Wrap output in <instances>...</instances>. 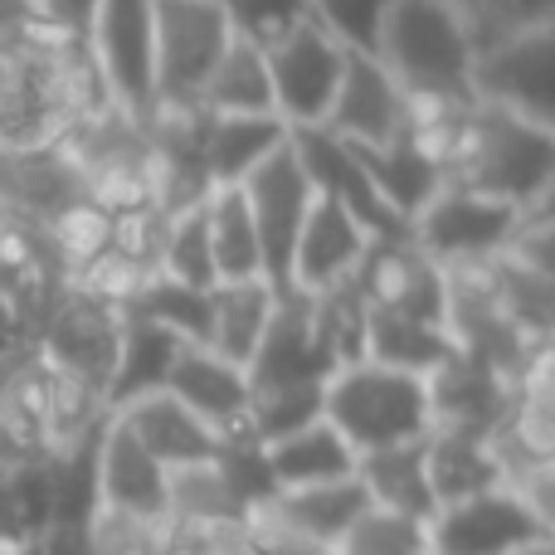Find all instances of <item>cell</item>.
Here are the masks:
<instances>
[{
	"label": "cell",
	"mask_w": 555,
	"mask_h": 555,
	"mask_svg": "<svg viewBox=\"0 0 555 555\" xmlns=\"http://www.w3.org/2000/svg\"><path fill=\"white\" fill-rule=\"evenodd\" d=\"M375 59L404 88V98H478V49L453 0H395L375 39Z\"/></svg>",
	"instance_id": "cell-1"
},
{
	"label": "cell",
	"mask_w": 555,
	"mask_h": 555,
	"mask_svg": "<svg viewBox=\"0 0 555 555\" xmlns=\"http://www.w3.org/2000/svg\"><path fill=\"white\" fill-rule=\"evenodd\" d=\"M322 420L361 453L414 443L429 434V385L395 365L351 361L336 365L322 385Z\"/></svg>",
	"instance_id": "cell-2"
},
{
	"label": "cell",
	"mask_w": 555,
	"mask_h": 555,
	"mask_svg": "<svg viewBox=\"0 0 555 555\" xmlns=\"http://www.w3.org/2000/svg\"><path fill=\"white\" fill-rule=\"evenodd\" d=\"M551 171H555V127H541L531 117H517L507 107H492L478 98L468 127V152H463V166L453 181L527 215V205L541 195Z\"/></svg>",
	"instance_id": "cell-3"
},
{
	"label": "cell",
	"mask_w": 555,
	"mask_h": 555,
	"mask_svg": "<svg viewBox=\"0 0 555 555\" xmlns=\"http://www.w3.org/2000/svg\"><path fill=\"white\" fill-rule=\"evenodd\" d=\"M521 230V215L473 185L443 181L420 215L410 220V240L429 254L439 269H468L492 254H507Z\"/></svg>",
	"instance_id": "cell-4"
},
{
	"label": "cell",
	"mask_w": 555,
	"mask_h": 555,
	"mask_svg": "<svg viewBox=\"0 0 555 555\" xmlns=\"http://www.w3.org/2000/svg\"><path fill=\"white\" fill-rule=\"evenodd\" d=\"M83 44L98 78H103L107 103L127 117H146V107L156 98V5L152 0H98Z\"/></svg>",
	"instance_id": "cell-5"
},
{
	"label": "cell",
	"mask_w": 555,
	"mask_h": 555,
	"mask_svg": "<svg viewBox=\"0 0 555 555\" xmlns=\"http://www.w3.org/2000/svg\"><path fill=\"white\" fill-rule=\"evenodd\" d=\"M240 191H244V201H249L254 234H259L263 278L273 283V293H287L297 234H302V220L317 201L312 181H307V171H302V156H297V146H293V132H287V142L278 146V152H269L244 176Z\"/></svg>",
	"instance_id": "cell-6"
},
{
	"label": "cell",
	"mask_w": 555,
	"mask_h": 555,
	"mask_svg": "<svg viewBox=\"0 0 555 555\" xmlns=\"http://www.w3.org/2000/svg\"><path fill=\"white\" fill-rule=\"evenodd\" d=\"M117 341H122V307L98 302V297L64 287L39 326V361L54 365L74 385L93 390L107 404V380H113Z\"/></svg>",
	"instance_id": "cell-7"
},
{
	"label": "cell",
	"mask_w": 555,
	"mask_h": 555,
	"mask_svg": "<svg viewBox=\"0 0 555 555\" xmlns=\"http://www.w3.org/2000/svg\"><path fill=\"white\" fill-rule=\"evenodd\" d=\"M156 5V98L152 103H195L234 39L215 0H152Z\"/></svg>",
	"instance_id": "cell-8"
},
{
	"label": "cell",
	"mask_w": 555,
	"mask_h": 555,
	"mask_svg": "<svg viewBox=\"0 0 555 555\" xmlns=\"http://www.w3.org/2000/svg\"><path fill=\"white\" fill-rule=\"evenodd\" d=\"M263 64H269V83H273V113L287 122V132L322 127L326 107L336 98V83H341L346 44H336L317 20H307L293 35L263 44Z\"/></svg>",
	"instance_id": "cell-9"
},
{
	"label": "cell",
	"mask_w": 555,
	"mask_h": 555,
	"mask_svg": "<svg viewBox=\"0 0 555 555\" xmlns=\"http://www.w3.org/2000/svg\"><path fill=\"white\" fill-rule=\"evenodd\" d=\"M473 93L541 127H555V20L482 49L473 64Z\"/></svg>",
	"instance_id": "cell-10"
},
{
	"label": "cell",
	"mask_w": 555,
	"mask_h": 555,
	"mask_svg": "<svg viewBox=\"0 0 555 555\" xmlns=\"http://www.w3.org/2000/svg\"><path fill=\"white\" fill-rule=\"evenodd\" d=\"M351 283L361 287L371 312L434 326H443L449 317V269H439L414 240H371Z\"/></svg>",
	"instance_id": "cell-11"
},
{
	"label": "cell",
	"mask_w": 555,
	"mask_h": 555,
	"mask_svg": "<svg viewBox=\"0 0 555 555\" xmlns=\"http://www.w3.org/2000/svg\"><path fill=\"white\" fill-rule=\"evenodd\" d=\"M424 531H429L434 555H517L521 546L546 537L531 507L521 502V492L507 482L439 507L424 521Z\"/></svg>",
	"instance_id": "cell-12"
},
{
	"label": "cell",
	"mask_w": 555,
	"mask_h": 555,
	"mask_svg": "<svg viewBox=\"0 0 555 555\" xmlns=\"http://www.w3.org/2000/svg\"><path fill=\"white\" fill-rule=\"evenodd\" d=\"M488 443L498 453L507 488L555 459V341L537 346L531 361L521 365V375L512 380L507 395V414H502V424L492 429Z\"/></svg>",
	"instance_id": "cell-13"
},
{
	"label": "cell",
	"mask_w": 555,
	"mask_h": 555,
	"mask_svg": "<svg viewBox=\"0 0 555 555\" xmlns=\"http://www.w3.org/2000/svg\"><path fill=\"white\" fill-rule=\"evenodd\" d=\"M293 146H297V156H302V171H307V181H312V191L326 195L332 205H341L371 240H410V224L385 205L371 171H365L361 156L346 142H336L322 127H297Z\"/></svg>",
	"instance_id": "cell-14"
},
{
	"label": "cell",
	"mask_w": 555,
	"mask_h": 555,
	"mask_svg": "<svg viewBox=\"0 0 555 555\" xmlns=\"http://www.w3.org/2000/svg\"><path fill=\"white\" fill-rule=\"evenodd\" d=\"M404 117H410V98L380 68V59L346 49L341 83L326 107L322 132H332L346 146H390L404 137Z\"/></svg>",
	"instance_id": "cell-15"
},
{
	"label": "cell",
	"mask_w": 555,
	"mask_h": 555,
	"mask_svg": "<svg viewBox=\"0 0 555 555\" xmlns=\"http://www.w3.org/2000/svg\"><path fill=\"white\" fill-rule=\"evenodd\" d=\"M166 390L185 404L201 424H210L224 439H249V371L224 356H215L210 346L185 341L171 361V375H166Z\"/></svg>",
	"instance_id": "cell-16"
},
{
	"label": "cell",
	"mask_w": 555,
	"mask_h": 555,
	"mask_svg": "<svg viewBox=\"0 0 555 555\" xmlns=\"http://www.w3.org/2000/svg\"><path fill=\"white\" fill-rule=\"evenodd\" d=\"M336 371L332 351H326L322 332H317V312L307 293H278L273 322L263 332L259 351L249 361V390H278V385H326Z\"/></svg>",
	"instance_id": "cell-17"
},
{
	"label": "cell",
	"mask_w": 555,
	"mask_h": 555,
	"mask_svg": "<svg viewBox=\"0 0 555 555\" xmlns=\"http://www.w3.org/2000/svg\"><path fill=\"white\" fill-rule=\"evenodd\" d=\"M365 244H371V234H365L341 205L317 195L302 220V234H297L287 293H326V287L351 283L365 259Z\"/></svg>",
	"instance_id": "cell-18"
},
{
	"label": "cell",
	"mask_w": 555,
	"mask_h": 555,
	"mask_svg": "<svg viewBox=\"0 0 555 555\" xmlns=\"http://www.w3.org/2000/svg\"><path fill=\"white\" fill-rule=\"evenodd\" d=\"M429 385V429H453V434H478L492 439V429L507 414V395L512 385L498 371L468 361V356L453 351L439 371L424 375Z\"/></svg>",
	"instance_id": "cell-19"
},
{
	"label": "cell",
	"mask_w": 555,
	"mask_h": 555,
	"mask_svg": "<svg viewBox=\"0 0 555 555\" xmlns=\"http://www.w3.org/2000/svg\"><path fill=\"white\" fill-rule=\"evenodd\" d=\"M98 507L166 521V468L107 414L98 434Z\"/></svg>",
	"instance_id": "cell-20"
},
{
	"label": "cell",
	"mask_w": 555,
	"mask_h": 555,
	"mask_svg": "<svg viewBox=\"0 0 555 555\" xmlns=\"http://www.w3.org/2000/svg\"><path fill=\"white\" fill-rule=\"evenodd\" d=\"M113 420L122 424V429L132 434V439L142 443V449L152 453L166 473L185 468V463H205V459H215V453H220V434H215L210 424L195 420V414L185 410L171 390L142 395V400L113 410Z\"/></svg>",
	"instance_id": "cell-21"
},
{
	"label": "cell",
	"mask_w": 555,
	"mask_h": 555,
	"mask_svg": "<svg viewBox=\"0 0 555 555\" xmlns=\"http://www.w3.org/2000/svg\"><path fill=\"white\" fill-rule=\"evenodd\" d=\"M244 517H249V507L230 488L220 459L185 463V468L166 473V527L171 531H181V537H210V531L240 527Z\"/></svg>",
	"instance_id": "cell-22"
},
{
	"label": "cell",
	"mask_w": 555,
	"mask_h": 555,
	"mask_svg": "<svg viewBox=\"0 0 555 555\" xmlns=\"http://www.w3.org/2000/svg\"><path fill=\"white\" fill-rule=\"evenodd\" d=\"M356 482L365 488L371 507L390 512V517L429 521L434 512H439L434 488H429V468H424V439L361 453V459H356Z\"/></svg>",
	"instance_id": "cell-23"
},
{
	"label": "cell",
	"mask_w": 555,
	"mask_h": 555,
	"mask_svg": "<svg viewBox=\"0 0 555 555\" xmlns=\"http://www.w3.org/2000/svg\"><path fill=\"white\" fill-rule=\"evenodd\" d=\"M263 463L278 492L317 488V482H336L356 473V449L332 429L326 420H312L302 429L283 434V439L263 443Z\"/></svg>",
	"instance_id": "cell-24"
},
{
	"label": "cell",
	"mask_w": 555,
	"mask_h": 555,
	"mask_svg": "<svg viewBox=\"0 0 555 555\" xmlns=\"http://www.w3.org/2000/svg\"><path fill=\"white\" fill-rule=\"evenodd\" d=\"M278 293L263 278H244V283H215L210 287V332H205V346L224 361L244 365L249 371L254 351H259L263 332L273 322Z\"/></svg>",
	"instance_id": "cell-25"
},
{
	"label": "cell",
	"mask_w": 555,
	"mask_h": 555,
	"mask_svg": "<svg viewBox=\"0 0 555 555\" xmlns=\"http://www.w3.org/2000/svg\"><path fill=\"white\" fill-rule=\"evenodd\" d=\"M473 278L488 287V297L502 307L512 326L527 336L531 346H546L555 341V287L541 273H531L517 254H492L482 263H468Z\"/></svg>",
	"instance_id": "cell-26"
},
{
	"label": "cell",
	"mask_w": 555,
	"mask_h": 555,
	"mask_svg": "<svg viewBox=\"0 0 555 555\" xmlns=\"http://www.w3.org/2000/svg\"><path fill=\"white\" fill-rule=\"evenodd\" d=\"M181 346L185 341L176 332L146 322V317L122 312V341H117L113 380H107V414L142 400V395H152V390H166V375H171V361Z\"/></svg>",
	"instance_id": "cell-27"
},
{
	"label": "cell",
	"mask_w": 555,
	"mask_h": 555,
	"mask_svg": "<svg viewBox=\"0 0 555 555\" xmlns=\"http://www.w3.org/2000/svg\"><path fill=\"white\" fill-rule=\"evenodd\" d=\"M424 468H429V488H434V502H439V507L463 502V498H478V492L507 482L488 439H478V434H453V429L424 434Z\"/></svg>",
	"instance_id": "cell-28"
},
{
	"label": "cell",
	"mask_w": 555,
	"mask_h": 555,
	"mask_svg": "<svg viewBox=\"0 0 555 555\" xmlns=\"http://www.w3.org/2000/svg\"><path fill=\"white\" fill-rule=\"evenodd\" d=\"M287 142V127L278 117H205V137H201V166L205 181L215 185H244V176L263 162L269 152Z\"/></svg>",
	"instance_id": "cell-29"
},
{
	"label": "cell",
	"mask_w": 555,
	"mask_h": 555,
	"mask_svg": "<svg viewBox=\"0 0 555 555\" xmlns=\"http://www.w3.org/2000/svg\"><path fill=\"white\" fill-rule=\"evenodd\" d=\"M54 512V453L0 459V551L35 546Z\"/></svg>",
	"instance_id": "cell-30"
},
{
	"label": "cell",
	"mask_w": 555,
	"mask_h": 555,
	"mask_svg": "<svg viewBox=\"0 0 555 555\" xmlns=\"http://www.w3.org/2000/svg\"><path fill=\"white\" fill-rule=\"evenodd\" d=\"M195 103H201L205 113H220V117H278L263 49L234 35L230 44H224L220 64L210 68V78H205V88H201ZM278 122H283V117H278Z\"/></svg>",
	"instance_id": "cell-31"
},
{
	"label": "cell",
	"mask_w": 555,
	"mask_h": 555,
	"mask_svg": "<svg viewBox=\"0 0 555 555\" xmlns=\"http://www.w3.org/2000/svg\"><path fill=\"white\" fill-rule=\"evenodd\" d=\"M269 507L287 521V527H297L302 537H312V541H322V546L336 551V541H341L346 531L365 517V512H371V498H365V488L356 482V473H351V478L317 482V488L273 492Z\"/></svg>",
	"instance_id": "cell-32"
},
{
	"label": "cell",
	"mask_w": 555,
	"mask_h": 555,
	"mask_svg": "<svg viewBox=\"0 0 555 555\" xmlns=\"http://www.w3.org/2000/svg\"><path fill=\"white\" fill-rule=\"evenodd\" d=\"M205 234H210V259L215 283H244V278H263L259 234H254V215L240 185H215L205 195ZM269 283V278H263Z\"/></svg>",
	"instance_id": "cell-33"
},
{
	"label": "cell",
	"mask_w": 555,
	"mask_h": 555,
	"mask_svg": "<svg viewBox=\"0 0 555 555\" xmlns=\"http://www.w3.org/2000/svg\"><path fill=\"white\" fill-rule=\"evenodd\" d=\"M449 356H453L449 326L410 322V317H390V312H371V322H365L361 361L395 365V371H410V375H429V371H439Z\"/></svg>",
	"instance_id": "cell-34"
},
{
	"label": "cell",
	"mask_w": 555,
	"mask_h": 555,
	"mask_svg": "<svg viewBox=\"0 0 555 555\" xmlns=\"http://www.w3.org/2000/svg\"><path fill=\"white\" fill-rule=\"evenodd\" d=\"M351 152L361 156V166L371 171L375 191L385 195V205H390L404 224H410L414 215L429 205V195L443 185L439 176H434V166L414 152L410 137H400V142H390V146H351Z\"/></svg>",
	"instance_id": "cell-35"
},
{
	"label": "cell",
	"mask_w": 555,
	"mask_h": 555,
	"mask_svg": "<svg viewBox=\"0 0 555 555\" xmlns=\"http://www.w3.org/2000/svg\"><path fill=\"white\" fill-rule=\"evenodd\" d=\"M122 312L127 317H146V322L176 332L181 341H201L205 346V332H210V293H201V287H181V283H171V278H162V273L146 278Z\"/></svg>",
	"instance_id": "cell-36"
},
{
	"label": "cell",
	"mask_w": 555,
	"mask_h": 555,
	"mask_svg": "<svg viewBox=\"0 0 555 555\" xmlns=\"http://www.w3.org/2000/svg\"><path fill=\"white\" fill-rule=\"evenodd\" d=\"M156 273L171 278L181 287H215V259H210V234H205V201L191 210H176L166 220V244H162V263Z\"/></svg>",
	"instance_id": "cell-37"
},
{
	"label": "cell",
	"mask_w": 555,
	"mask_h": 555,
	"mask_svg": "<svg viewBox=\"0 0 555 555\" xmlns=\"http://www.w3.org/2000/svg\"><path fill=\"white\" fill-rule=\"evenodd\" d=\"M453 10H459L478 54L502 44V39L521 35V29H537L555 20V0H453Z\"/></svg>",
	"instance_id": "cell-38"
},
{
	"label": "cell",
	"mask_w": 555,
	"mask_h": 555,
	"mask_svg": "<svg viewBox=\"0 0 555 555\" xmlns=\"http://www.w3.org/2000/svg\"><path fill=\"white\" fill-rule=\"evenodd\" d=\"M322 420V385H278V390H254L249 404V439L273 443L302 424Z\"/></svg>",
	"instance_id": "cell-39"
},
{
	"label": "cell",
	"mask_w": 555,
	"mask_h": 555,
	"mask_svg": "<svg viewBox=\"0 0 555 555\" xmlns=\"http://www.w3.org/2000/svg\"><path fill=\"white\" fill-rule=\"evenodd\" d=\"M336 555H434V551H429L424 521L390 517V512L371 507L341 541H336Z\"/></svg>",
	"instance_id": "cell-40"
},
{
	"label": "cell",
	"mask_w": 555,
	"mask_h": 555,
	"mask_svg": "<svg viewBox=\"0 0 555 555\" xmlns=\"http://www.w3.org/2000/svg\"><path fill=\"white\" fill-rule=\"evenodd\" d=\"M230 20V29L249 44H273V39L293 35L297 25H307L312 15V0H215Z\"/></svg>",
	"instance_id": "cell-41"
},
{
	"label": "cell",
	"mask_w": 555,
	"mask_h": 555,
	"mask_svg": "<svg viewBox=\"0 0 555 555\" xmlns=\"http://www.w3.org/2000/svg\"><path fill=\"white\" fill-rule=\"evenodd\" d=\"M88 541H93V555H171L176 531L166 521H142L98 507L88 521Z\"/></svg>",
	"instance_id": "cell-42"
},
{
	"label": "cell",
	"mask_w": 555,
	"mask_h": 555,
	"mask_svg": "<svg viewBox=\"0 0 555 555\" xmlns=\"http://www.w3.org/2000/svg\"><path fill=\"white\" fill-rule=\"evenodd\" d=\"M390 5L395 0H312V15L336 44L375 59V39H380V25H385V15H390Z\"/></svg>",
	"instance_id": "cell-43"
},
{
	"label": "cell",
	"mask_w": 555,
	"mask_h": 555,
	"mask_svg": "<svg viewBox=\"0 0 555 555\" xmlns=\"http://www.w3.org/2000/svg\"><path fill=\"white\" fill-rule=\"evenodd\" d=\"M512 254L555 287V224H521L517 240H512Z\"/></svg>",
	"instance_id": "cell-44"
},
{
	"label": "cell",
	"mask_w": 555,
	"mask_h": 555,
	"mask_svg": "<svg viewBox=\"0 0 555 555\" xmlns=\"http://www.w3.org/2000/svg\"><path fill=\"white\" fill-rule=\"evenodd\" d=\"M512 488L521 492V502L531 507V517L541 521V531L555 537V459L541 463V468H531L527 478H517Z\"/></svg>",
	"instance_id": "cell-45"
},
{
	"label": "cell",
	"mask_w": 555,
	"mask_h": 555,
	"mask_svg": "<svg viewBox=\"0 0 555 555\" xmlns=\"http://www.w3.org/2000/svg\"><path fill=\"white\" fill-rule=\"evenodd\" d=\"M35 10H39V20H44L54 35L78 39V44H83V39H88V25H93L98 0H35Z\"/></svg>",
	"instance_id": "cell-46"
},
{
	"label": "cell",
	"mask_w": 555,
	"mask_h": 555,
	"mask_svg": "<svg viewBox=\"0 0 555 555\" xmlns=\"http://www.w3.org/2000/svg\"><path fill=\"white\" fill-rule=\"evenodd\" d=\"M521 224H555V171L546 176V185H541V195L527 205V215H521Z\"/></svg>",
	"instance_id": "cell-47"
},
{
	"label": "cell",
	"mask_w": 555,
	"mask_h": 555,
	"mask_svg": "<svg viewBox=\"0 0 555 555\" xmlns=\"http://www.w3.org/2000/svg\"><path fill=\"white\" fill-rule=\"evenodd\" d=\"M517 555H555V537H541V541H531V546H521Z\"/></svg>",
	"instance_id": "cell-48"
},
{
	"label": "cell",
	"mask_w": 555,
	"mask_h": 555,
	"mask_svg": "<svg viewBox=\"0 0 555 555\" xmlns=\"http://www.w3.org/2000/svg\"><path fill=\"white\" fill-rule=\"evenodd\" d=\"M5 555H39V541H35V546H20V551H5Z\"/></svg>",
	"instance_id": "cell-49"
},
{
	"label": "cell",
	"mask_w": 555,
	"mask_h": 555,
	"mask_svg": "<svg viewBox=\"0 0 555 555\" xmlns=\"http://www.w3.org/2000/svg\"><path fill=\"white\" fill-rule=\"evenodd\" d=\"M0 555H5V551H0Z\"/></svg>",
	"instance_id": "cell-50"
}]
</instances>
